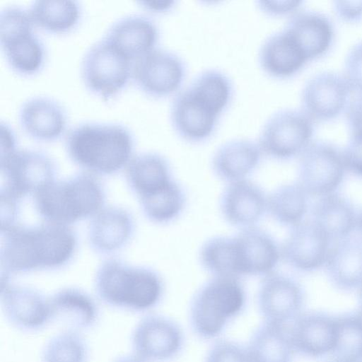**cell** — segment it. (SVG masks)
Instances as JSON below:
<instances>
[{
  "label": "cell",
  "mask_w": 362,
  "mask_h": 362,
  "mask_svg": "<svg viewBox=\"0 0 362 362\" xmlns=\"http://www.w3.org/2000/svg\"><path fill=\"white\" fill-rule=\"evenodd\" d=\"M288 332L294 350L309 356H322L334 350L336 318L320 313L300 315Z\"/></svg>",
  "instance_id": "cell-27"
},
{
  "label": "cell",
  "mask_w": 362,
  "mask_h": 362,
  "mask_svg": "<svg viewBox=\"0 0 362 362\" xmlns=\"http://www.w3.org/2000/svg\"><path fill=\"white\" fill-rule=\"evenodd\" d=\"M134 230L135 221L129 211L119 206H104L91 218L88 242L98 253H113L127 245Z\"/></svg>",
  "instance_id": "cell-22"
},
{
  "label": "cell",
  "mask_w": 362,
  "mask_h": 362,
  "mask_svg": "<svg viewBox=\"0 0 362 362\" xmlns=\"http://www.w3.org/2000/svg\"><path fill=\"white\" fill-rule=\"evenodd\" d=\"M351 92L343 74L332 71L317 73L303 86L301 110L314 122L332 119L344 112Z\"/></svg>",
  "instance_id": "cell-15"
},
{
  "label": "cell",
  "mask_w": 362,
  "mask_h": 362,
  "mask_svg": "<svg viewBox=\"0 0 362 362\" xmlns=\"http://www.w3.org/2000/svg\"><path fill=\"white\" fill-rule=\"evenodd\" d=\"M233 240L240 278L274 272L281 258V247L267 231L257 226L241 229Z\"/></svg>",
  "instance_id": "cell-17"
},
{
  "label": "cell",
  "mask_w": 362,
  "mask_h": 362,
  "mask_svg": "<svg viewBox=\"0 0 362 362\" xmlns=\"http://www.w3.org/2000/svg\"><path fill=\"white\" fill-rule=\"evenodd\" d=\"M104 37L134 62L157 47L160 30L151 18L131 14L115 21Z\"/></svg>",
  "instance_id": "cell-21"
},
{
  "label": "cell",
  "mask_w": 362,
  "mask_h": 362,
  "mask_svg": "<svg viewBox=\"0 0 362 362\" xmlns=\"http://www.w3.org/2000/svg\"><path fill=\"white\" fill-rule=\"evenodd\" d=\"M233 95L231 79L217 69H206L174 96L170 120L182 139L199 143L208 139Z\"/></svg>",
  "instance_id": "cell-2"
},
{
  "label": "cell",
  "mask_w": 362,
  "mask_h": 362,
  "mask_svg": "<svg viewBox=\"0 0 362 362\" xmlns=\"http://www.w3.org/2000/svg\"><path fill=\"white\" fill-rule=\"evenodd\" d=\"M246 300L240 278L213 276L195 293L190 305V321L204 339L218 336L243 309Z\"/></svg>",
  "instance_id": "cell-6"
},
{
  "label": "cell",
  "mask_w": 362,
  "mask_h": 362,
  "mask_svg": "<svg viewBox=\"0 0 362 362\" xmlns=\"http://www.w3.org/2000/svg\"><path fill=\"white\" fill-rule=\"evenodd\" d=\"M133 61L104 37L86 52L81 76L86 88L103 101L117 97L128 86Z\"/></svg>",
  "instance_id": "cell-8"
},
{
  "label": "cell",
  "mask_w": 362,
  "mask_h": 362,
  "mask_svg": "<svg viewBox=\"0 0 362 362\" xmlns=\"http://www.w3.org/2000/svg\"><path fill=\"white\" fill-rule=\"evenodd\" d=\"M314 122L301 109L274 112L259 134L257 143L262 153L279 160L300 156L313 142Z\"/></svg>",
  "instance_id": "cell-9"
},
{
  "label": "cell",
  "mask_w": 362,
  "mask_h": 362,
  "mask_svg": "<svg viewBox=\"0 0 362 362\" xmlns=\"http://www.w3.org/2000/svg\"><path fill=\"white\" fill-rule=\"evenodd\" d=\"M336 359L362 360V314L336 318V340L332 351Z\"/></svg>",
  "instance_id": "cell-37"
},
{
  "label": "cell",
  "mask_w": 362,
  "mask_h": 362,
  "mask_svg": "<svg viewBox=\"0 0 362 362\" xmlns=\"http://www.w3.org/2000/svg\"><path fill=\"white\" fill-rule=\"evenodd\" d=\"M267 197L247 179L227 183L220 197V211L228 223L240 230L255 227L267 212Z\"/></svg>",
  "instance_id": "cell-19"
},
{
  "label": "cell",
  "mask_w": 362,
  "mask_h": 362,
  "mask_svg": "<svg viewBox=\"0 0 362 362\" xmlns=\"http://www.w3.org/2000/svg\"><path fill=\"white\" fill-rule=\"evenodd\" d=\"M359 362H362V360H361V361H360Z\"/></svg>",
  "instance_id": "cell-50"
},
{
  "label": "cell",
  "mask_w": 362,
  "mask_h": 362,
  "mask_svg": "<svg viewBox=\"0 0 362 362\" xmlns=\"http://www.w3.org/2000/svg\"><path fill=\"white\" fill-rule=\"evenodd\" d=\"M199 259L202 267L213 276L240 278L233 236L217 235L206 240L200 247Z\"/></svg>",
  "instance_id": "cell-35"
},
{
  "label": "cell",
  "mask_w": 362,
  "mask_h": 362,
  "mask_svg": "<svg viewBox=\"0 0 362 362\" xmlns=\"http://www.w3.org/2000/svg\"><path fill=\"white\" fill-rule=\"evenodd\" d=\"M344 112L350 135L362 136V93L351 97Z\"/></svg>",
  "instance_id": "cell-42"
},
{
  "label": "cell",
  "mask_w": 362,
  "mask_h": 362,
  "mask_svg": "<svg viewBox=\"0 0 362 362\" xmlns=\"http://www.w3.org/2000/svg\"><path fill=\"white\" fill-rule=\"evenodd\" d=\"M205 362H250L247 348L228 340L215 343L209 350Z\"/></svg>",
  "instance_id": "cell-38"
},
{
  "label": "cell",
  "mask_w": 362,
  "mask_h": 362,
  "mask_svg": "<svg viewBox=\"0 0 362 362\" xmlns=\"http://www.w3.org/2000/svg\"><path fill=\"white\" fill-rule=\"evenodd\" d=\"M342 152L325 141H313L300 156L298 183L308 196L334 193L346 171Z\"/></svg>",
  "instance_id": "cell-12"
},
{
  "label": "cell",
  "mask_w": 362,
  "mask_h": 362,
  "mask_svg": "<svg viewBox=\"0 0 362 362\" xmlns=\"http://www.w3.org/2000/svg\"><path fill=\"white\" fill-rule=\"evenodd\" d=\"M330 240L313 221H303L291 228L281 246V256L295 269L315 270L325 265Z\"/></svg>",
  "instance_id": "cell-18"
},
{
  "label": "cell",
  "mask_w": 362,
  "mask_h": 362,
  "mask_svg": "<svg viewBox=\"0 0 362 362\" xmlns=\"http://www.w3.org/2000/svg\"><path fill=\"white\" fill-rule=\"evenodd\" d=\"M360 301H361V314H362V285L360 286Z\"/></svg>",
  "instance_id": "cell-48"
},
{
  "label": "cell",
  "mask_w": 362,
  "mask_h": 362,
  "mask_svg": "<svg viewBox=\"0 0 362 362\" xmlns=\"http://www.w3.org/2000/svg\"><path fill=\"white\" fill-rule=\"evenodd\" d=\"M308 197L298 182L280 185L268 195L267 212L277 223L292 228L304 221Z\"/></svg>",
  "instance_id": "cell-33"
},
{
  "label": "cell",
  "mask_w": 362,
  "mask_h": 362,
  "mask_svg": "<svg viewBox=\"0 0 362 362\" xmlns=\"http://www.w3.org/2000/svg\"><path fill=\"white\" fill-rule=\"evenodd\" d=\"M57 173V164L47 153L18 148L1 158L0 196L20 201L55 180Z\"/></svg>",
  "instance_id": "cell-10"
},
{
  "label": "cell",
  "mask_w": 362,
  "mask_h": 362,
  "mask_svg": "<svg viewBox=\"0 0 362 362\" xmlns=\"http://www.w3.org/2000/svg\"><path fill=\"white\" fill-rule=\"evenodd\" d=\"M28 11L35 27L54 34L71 31L82 16L81 6L76 1H35Z\"/></svg>",
  "instance_id": "cell-32"
},
{
  "label": "cell",
  "mask_w": 362,
  "mask_h": 362,
  "mask_svg": "<svg viewBox=\"0 0 362 362\" xmlns=\"http://www.w3.org/2000/svg\"><path fill=\"white\" fill-rule=\"evenodd\" d=\"M303 292L292 278L276 272L264 276L257 293V305L264 322L287 326L299 315Z\"/></svg>",
  "instance_id": "cell-16"
},
{
  "label": "cell",
  "mask_w": 362,
  "mask_h": 362,
  "mask_svg": "<svg viewBox=\"0 0 362 362\" xmlns=\"http://www.w3.org/2000/svg\"><path fill=\"white\" fill-rule=\"evenodd\" d=\"M333 362H352V361H342V360L336 359Z\"/></svg>",
  "instance_id": "cell-49"
},
{
  "label": "cell",
  "mask_w": 362,
  "mask_h": 362,
  "mask_svg": "<svg viewBox=\"0 0 362 362\" xmlns=\"http://www.w3.org/2000/svg\"><path fill=\"white\" fill-rule=\"evenodd\" d=\"M98 298L112 308L141 313L156 307L164 293V283L154 269L108 259L98 267L94 279Z\"/></svg>",
  "instance_id": "cell-4"
},
{
  "label": "cell",
  "mask_w": 362,
  "mask_h": 362,
  "mask_svg": "<svg viewBox=\"0 0 362 362\" xmlns=\"http://www.w3.org/2000/svg\"><path fill=\"white\" fill-rule=\"evenodd\" d=\"M352 92L362 93V40L347 52L342 73Z\"/></svg>",
  "instance_id": "cell-39"
},
{
  "label": "cell",
  "mask_w": 362,
  "mask_h": 362,
  "mask_svg": "<svg viewBox=\"0 0 362 362\" xmlns=\"http://www.w3.org/2000/svg\"><path fill=\"white\" fill-rule=\"evenodd\" d=\"M77 247V235L68 226L44 221L1 228V280L63 267L73 259Z\"/></svg>",
  "instance_id": "cell-1"
},
{
  "label": "cell",
  "mask_w": 362,
  "mask_h": 362,
  "mask_svg": "<svg viewBox=\"0 0 362 362\" xmlns=\"http://www.w3.org/2000/svg\"><path fill=\"white\" fill-rule=\"evenodd\" d=\"M35 28L29 12L23 8H9L1 13V47L9 66L21 76H33L45 64V45Z\"/></svg>",
  "instance_id": "cell-7"
},
{
  "label": "cell",
  "mask_w": 362,
  "mask_h": 362,
  "mask_svg": "<svg viewBox=\"0 0 362 362\" xmlns=\"http://www.w3.org/2000/svg\"><path fill=\"white\" fill-rule=\"evenodd\" d=\"M262 70L276 78H286L298 74L309 62L291 35L283 28L268 35L258 52Z\"/></svg>",
  "instance_id": "cell-25"
},
{
  "label": "cell",
  "mask_w": 362,
  "mask_h": 362,
  "mask_svg": "<svg viewBox=\"0 0 362 362\" xmlns=\"http://www.w3.org/2000/svg\"><path fill=\"white\" fill-rule=\"evenodd\" d=\"M1 158L14 152L18 148L14 132L6 123H1Z\"/></svg>",
  "instance_id": "cell-44"
},
{
  "label": "cell",
  "mask_w": 362,
  "mask_h": 362,
  "mask_svg": "<svg viewBox=\"0 0 362 362\" xmlns=\"http://www.w3.org/2000/svg\"><path fill=\"white\" fill-rule=\"evenodd\" d=\"M187 66L177 53L156 47L133 62L132 80L145 95L163 98L178 92Z\"/></svg>",
  "instance_id": "cell-11"
},
{
  "label": "cell",
  "mask_w": 362,
  "mask_h": 362,
  "mask_svg": "<svg viewBox=\"0 0 362 362\" xmlns=\"http://www.w3.org/2000/svg\"><path fill=\"white\" fill-rule=\"evenodd\" d=\"M329 279L342 290L362 285V238L351 235L330 247L325 264Z\"/></svg>",
  "instance_id": "cell-29"
},
{
  "label": "cell",
  "mask_w": 362,
  "mask_h": 362,
  "mask_svg": "<svg viewBox=\"0 0 362 362\" xmlns=\"http://www.w3.org/2000/svg\"><path fill=\"white\" fill-rule=\"evenodd\" d=\"M250 362H291L293 351L287 326L264 322L247 347Z\"/></svg>",
  "instance_id": "cell-31"
},
{
  "label": "cell",
  "mask_w": 362,
  "mask_h": 362,
  "mask_svg": "<svg viewBox=\"0 0 362 362\" xmlns=\"http://www.w3.org/2000/svg\"><path fill=\"white\" fill-rule=\"evenodd\" d=\"M0 296L4 317L18 330L37 332L52 323L49 297L38 290L1 281Z\"/></svg>",
  "instance_id": "cell-14"
},
{
  "label": "cell",
  "mask_w": 362,
  "mask_h": 362,
  "mask_svg": "<svg viewBox=\"0 0 362 362\" xmlns=\"http://www.w3.org/2000/svg\"><path fill=\"white\" fill-rule=\"evenodd\" d=\"M112 362H144L134 354H125L119 356Z\"/></svg>",
  "instance_id": "cell-46"
},
{
  "label": "cell",
  "mask_w": 362,
  "mask_h": 362,
  "mask_svg": "<svg viewBox=\"0 0 362 362\" xmlns=\"http://www.w3.org/2000/svg\"><path fill=\"white\" fill-rule=\"evenodd\" d=\"M177 2L175 0H144L138 1V4L148 11L165 13L172 10Z\"/></svg>",
  "instance_id": "cell-45"
},
{
  "label": "cell",
  "mask_w": 362,
  "mask_h": 362,
  "mask_svg": "<svg viewBox=\"0 0 362 362\" xmlns=\"http://www.w3.org/2000/svg\"><path fill=\"white\" fill-rule=\"evenodd\" d=\"M357 212L344 197L332 193L319 197L313 209V221L331 240L349 235L356 227Z\"/></svg>",
  "instance_id": "cell-30"
},
{
  "label": "cell",
  "mask_w": 362,
  "mask_h": 362,
  "mask_svg": "<svg viewBox=\"0 0 362 362\" xmlns=\"http://www.w3.org/2000/svg\"><path fill=\"white\" fill-rule=\"evenodd\" d=\"M88 345L80 332L65 329L44 345L40 362H87Z\"/></svg>",
  "instance_id": "cell-36"
},
{
  "label": "cell",
  "mask_w": 362,
  "mask_h": 362,
  "mask_svg": "<svg viewBox=\"0 0 362 362\" xmlns=\"http://www.w3.org/2000/svg\"><path fill=\"white\" fill-rule=\"evenodd\" d=\"M262 151L257 142L236 138L223 143L211 158L214 173L227 183L245 180L259 166Z\"/></svg>",
  "instance_id": "cell-24"
},
{
  "label": "cell",
  "mask_w": 362,
  "mask_h": 362,
  "mask_svg": "<svg viewBox=\"0 0 362 362\" xmlns=\"http://www.w3.org/2000/svg\"><path fill=\"white\" fill-rule=\"evenodd\" d=\"M284 28L309 61L324 56L330 49L334 39L332 21L318 11L299 9L290 16Z\"/></svg>",
  "instance_id": "cell-23"
},
{
  "label": "cell",
  "mask_w": 362,
  "mask_h": 362,
  "mask_svg": "<svg viewBox=\"0 0 362 362\" xmlns=\"http://www.w3.org/2000/svg\"><path fill=\"white\" fill-rule=\"evenodd\" d=\"M52 322L66 329L87 330L95 327L100 318V309L95 299L76 287L61 288L49 296Z\"/></svg>",
  "instance_id": "cell-26"
},
{
  "label": "cell",
  "mask_w": 362,
  "mask_h": 362,
  "mask_svg": "<svg viewBox=\"0 0 362 362\" xmlns=\"http://www.w3.org/2000/svg\"><path fill=\"white\" fill-rule=\"evenodd\" d=\"M134 146L132 132L118 123L83 122L71 128L65 139L71 161L94 175H110L125 168Z\"/></svg>",
  "instance_id": "cell-3"
},
{
  "label": "cell",
  "mask_w": 362,
  "mask_h": 362,
  "mask_svg": "<svg viewBox=\"0 0 362 362\" xmlns=\"http://www.w3.org/2000/svg\"><path fill=\"white\" fill-rule=\"evenodd\" d=\"M125 169L127 184L138 200L157 193L173 180L169 161L156 152L134 155Z\"/></svg>",
  "instance_id": "cell-28"
},
{
  "label": "cell",
  "mask_w": 362,
  "mask_h": 362,
  "mask_svg": "<svg viewBox=\"0 0 362 362\" xmlns=\"http://www.w3.org/2000/svg\"><path fill=\"white\" fill-rule=\"evenodd\" d=\"M105 200L101 182L86 172L54 180L33 194L35 209L45 222L68 226L94 216Z\"/></svg>",
  "instance_id": "cell-5"
},
{
  "label": "cell",
  "mask_w": 362,
  "mask_h": 362,
  "mask_svg": "<svg viewBox=\"0 0 362 362\" xmlns=\"http://www.w3.org/2000/svg\"><path fill=\"white\" fill-rule=\"evenodd\" d=\"M133 354L144 362H161L175 356L182 349L184 337L179 325L163 315L143 317L131 334Z\"/></svg>",
  "instance_id": "cell-13"
},
{
  "label": "cell",
  "mask_w": 362,
  "mask_h": 362,
  "mask_svg": "<svg viewBox=\"0 0 362 362\" xmlns=\"http://www.w3.org/2000/svg\"><path fill=\"white\" fill-rule=\"evenodd\" d=\"M18 117L21 129L35 141H54L67 130L66 110L49 97L34 96L27 99L20 107Z\"/></svg>",
  "instance_id": "cell-20"
},
{
  "label": "cell",
  "mask_w": 362,
  "mask_h": 362,
  "mask_svg": "<svg viewBox=\"0 0 362 362\" xmlns=\"http://www.w3.org/2000/svg\"><path fill=\"white\" fill-rule=\"evenodd\" d=\"M259 8L270 16L292 15L298 11L303 4L299 0H260L257 1Z\"/></svg>",
  "instance_id": "cell-41"
},
{
  "label": "cell",
  "mask_w": 362,
  "mask_h": 362,
  "mask_svg": "<svg viewBox=\"0 0 362 362\" xmlns=\"http://www.w3.org/2000/svg\"><path fill=\"white\" fill-rule=\"evenodd\" d=\"M333 8L344 21L355 23L362 19V1H334Z\"/></svg>",
  "instance_id": "cell-43"
},
{
  "label": "cell",
  "mask_w": 362,
  "mask_h": 362,
  "mask_svg": "<svg viewBox=\"0 0 362 362\" xmlns=\"http://www.w3.org/2000/svg\"><path fill=\"white\" fill-rule=\"evenodd\" d=\"M341 152L346 169L362 177V136L350 135Z\"/></svg>",
  "instance_id": "cell-40"
},
{
  "label": "cell",
  "mask_w": 362,
  "mask_h": 362,
  "mask_svg": "<svg viewBox=\"0 0 362 362\" xmlns=\"http://www.w3.org/2000/svg\"><path fill=\"white\" fill-rule=\"evenodd\" d=\"M139 202L149 221L163 225L174 221L182 214L187 196L183 187L173 179L161 190Z\"/></svg>",
  "instance_id": "cell-34"
},
{
  "label": "cell",
  "mask_w": 362,
  "mask_h": 362,
  "mask_svg": "<svg viewBox=\"0 0 362 362\" xmlns=\"http://www.w3.org/2000/svg\"><path fill=\"white\" fill-rule=\"evenodd\" d=\"M355 230L358 236L362 238V209L356 214Z\"/></svg>",
  "instance_id": "cell-47"
}]
</instances>
